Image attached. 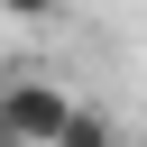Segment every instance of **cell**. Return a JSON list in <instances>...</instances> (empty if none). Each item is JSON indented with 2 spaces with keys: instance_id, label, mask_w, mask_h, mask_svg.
<instances>
[{
  "instance_id": "cell-1",
  "label": "cell",
  "mask_w": 147,
  "mask_h": 147,
  "mask_svg": "<svg viewBox=\"0 0 147 147\" xmlns=\"http://www.w3.org/2000/svg\"><path fill=\"white\" fill-rule=\"evenodd\" d=\"M64 110H74V101H64L55 83H28V74H18V83H0V119H9V138H18V147H55Z\"/></svg>"
},
{
  "instance_id": "cell-2",
  "label": "cell",
  "mask_w": 147,
  "mask_h": 147,
  "mask_svg": "<svg viewBox=\"0 0 147 147\" xmlns=\"http://www.w3.org/2000/svg\"><path fill=\"white\" fill-rule=\"evenodd\" d=\"M55 147H119V129H110L101 110H64V129H55Z\"/></svg>"
},
{
  "instance_id": "cell-3",
  "label": "cell",
  "mask_w": 147,
  "mask_h": 147,
  "mask_svg": "<svg viewBox=\"0 0 147 147\" xmlns=\"http://www.w3.org/2000/svg\"><path fill=\"white\" fill-rule=\"evenodd\" d=\"M0 9H9V18H28V28H37V18H55V0H0Z\"/></svg>"
},
{
  "instance_id": "cell-4",
  "label": "cell",
  "mask_w": 147,
  "mask_h": 147,
  "mask_svg": "<svg viewBox=\"0 0 147 147\" xmlns=\"http://www.w3.org/2000/svg\"><path fill=\"white\" fill-rule=\"evenodd\" d=\"M0 147H18V138H9V119H0Z\"/></svg>"
}]
</instances>
